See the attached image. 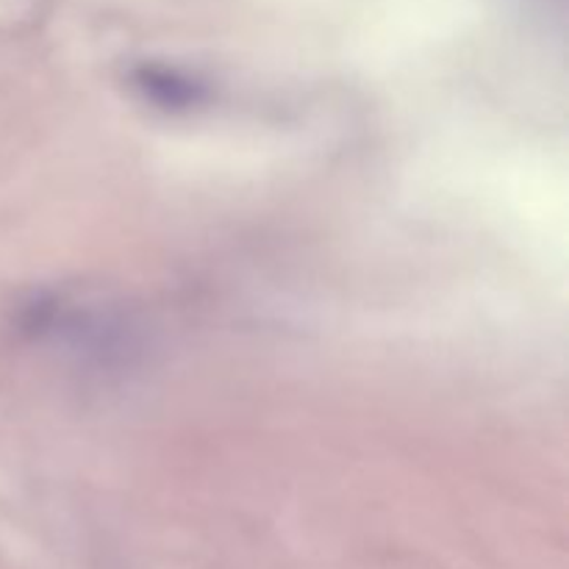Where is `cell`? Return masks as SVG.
I'll return each instance as SVG.
<instances>
[]
</instances>
